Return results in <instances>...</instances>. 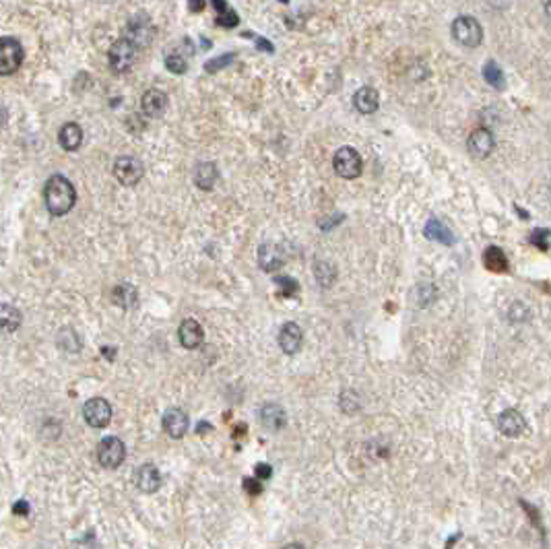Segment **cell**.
Instances as JSON below:
<instances>
[{"label": "cell", "instance_id": "1", "mask_svg": "<svg viewBox=\"0 0 551 549\" xmlns=\"http://www.w3.org/2000/svg\"><path fill=\"white\" fill-rule=\"evenodd\" d=\"M43 201H46V209L54 217H63L70 211L77 203V191L73 186V182L68 178H64L60 174L52 176L46 182L43 188Z\"/></svg>", "mask_w": 551, "mask_h": 549}, {"label": "cell", "instance_id": "2", "mask_svg": "<svg viewBox=\"0 0 551 549\" xmlns=\"http://www.w3.org/2000/svg\"><path fill=\"white\" fill-rule=\"evenodd\" d=\"M452 38L465 48H477L483 42V27L471 15H461L452 21Z\"/></svg>", "mask_w": 551, "mask_h": 549}, {"label": "cell", "instance_id": "3", "mask_svg": "<svg viewBox=\"0 0 551 549\" xmlns=\"http://www.w3.org/2000/svg\"><path fill=\"white\" fill-rule=\"evenodd\" d=\"M23 64V48L15 38H0V77H9Z\"/></svg>", "mask_w": 551, "mask_h": 549}, {"label": "cell", "instance_id": "4", "mask_svg": "<svg viewBox=\"0 0 551 549\" xmlns=\"http://www.w3.org/2000/svg\"><path fill=\"white\" fill-rule=\"evenodd\" d=\"M333 166H335V171L339 174L341 178L353 180L361 174L363 161H361L360 153L353 147H341L333 157Z\"/></svg>", "mask_w": 551, "mask_h": 549}, {"label": "cell", "instance_id": "5", "mask_svg": "<svg viewBox=\"0 0 551 549\" xmlns=\"http://www.w3.org/2000/svg\"><path fill=\"white\" fill-rule=\"evenodd\" d=\"M124 459H127V448H124L122 440L116 438V436H107L97 446V461L106 469L120 467L124 463Z\"/></svg>", "mask_w": 551, "mask_h": 549}, {"label": "cell", "instance_id": "6", "mask_svg": "<svg viewBox=\"0 0 551 549\" xmlns=\"http://www.w3.org/2000/svg\"><path fill=\"white\" fill-rule=\"evenodd\" d=\"M143 174H145V168L137 157L122 155L114 164V176L122 186H134L137 182H141Z\"/></svg>", "mask_w": 551, "mask_h": 549}, {"label": "cell", "instance_id": "7", "mask_svg": "<svg viewBox=\"0 0 551 549\" xmlns=\"http://www.w3.org/2000/svg\"><path fill=\"white\" fill-rule=\"evenodd\" d=\"M134 52H137V46L130 40H118L107 52V60H109L112 70L127 73L128 68L132 66V63H134Z\"/></svg>", "mask_w": 551, "mask_h": 549}, {"label": "cell", "instance_id": "8", "mask_svg": "<svg viewBox=\"0 0 551 549\" xmlns=\"http://www.w3.org/2000/svg\"><path fill=\"white\" fill-rule=\"evenodd\" d=\"M83 417L91 427H106L112 420V407L106 399H89L83 407Z\"/></svg>", "mask_w": 551, "mask_h": 549}, {"label": "cell", "instance_id": "9", "mask_svg": "<svg viewBox=\"0 0 551 549\" xmlns=\"http://www.w3.org/2000/svg\"><path fill=\"white\" fill-rule=\"evenodd\" d=\"M496 147V139L493 134L489 132L488 128H477L471 132L469 141H466V149L473 157L477 159H486L491 155V151Z\"/></svg>", "mask_w": 551, "mask_h": 549}, {"label": "cell", "instance_id": "10", "mask_svg": "<svg viewBox=\"0 0 551 549\" xmlns=\"http://www.w3.org/2000/svg\"><path fill=\"white\" fill-rule=\"evenodd\" d=\"M498 427H500V432H502L504 436L518 438V436L525 434L527 422H525V417H523L516 409H506V411H502L500 417H498Z\"/></svg>", "mask_w": 551, "mask_h": 549}, {"label": "cell", "instance_id": "11", "mask_svg": "<svg viewBox=\"0 0 551 549\" xmlns=\"http://www.w3.org/2000/svg\"><path fill=\"white\" fill-rule=\"evenodd\" d=\"M301 341H304V333H301L299 324H296V322H285V324L281 326L279 347H281L287 356H294V353L299 351Z\"/></svg>", "mask_w": 551, "mask_h": 549}, {"label": "cell", "instance_id": "12", "mask_svg": "<svg viewBox=\"0 0 551 549\" xmlns=\"http://www.w3.org/2000/svg\"><path fill=\"white\" fill-rule=\"evenodd\" d=\"M168 107V95L159 89H149L143 93L141 100V110L149 118H159Z\"/></svg>", "mask_w": 551, "mask_h": 549}, {"label": "cell", "instance_id": "13", "mask_svg": "<svg viewBox=\"0 0 551 549\" xmlns=\"http://www.w3.org/2000/svg\"><path fill=\"white\" fill-rule=\"evenodd\" d=\"M178 337H180V343H182V347H186V349H196V347H200L203 345V339H205V331H203V326L196 322V320H184L182 324H180V329H178Z\"/></svg>", "mask_w": 551, "mask_h": 549}, {"label": "cell", "instance_id": "14", "mask_svg": "<svg viewBox=\"0 0 551 549\" xmlns=\"http://www.w3.org/2000/svg\"><path fill=\"white\" fill-rule=\"evenodd\" d=\"M260 423L269 430V432H279L285 427L287 423V415H285V409L277 403H267L262 409H260Z\"/></svg>", "mask_w": 551, "mask_h": 549}, {"label": "cell", "instance_id": "15", "mask_svg": "<svg viewBox=\"0 0 551 549\" xmlns=\"http://www.w3.org/2000/svg\"><path fill=\"white\" fill-rule=\"evenodd\" d=\"M164 430L170 438H182L188 430V415L182 409H170L164 415Z\"/></svg>", "mask_w": 551, "mask_h": 549}, {"label": "cell", "instance_id": "16", "mask_svg": "<svg viewBox=\"0 0 551 549\" xmlns=\"http://www.w3.org/2000/svg\"><path fill=\"white\" fill-rule=\"evenodd\" d=\"M353 106L360 114H374L380 106V95L374 87H361L353 95Z\"/></svg>", "mask_w": 551, "mask_h": 549}, {"label": "cell", "instance_id": "17", "mask_svg": "<svg viewBox=\"0 0 551 549\" xmlns=\"http://www.w3.org/2000/svg\"><path fill=\"white\" fill-rule=\"evenodd\" d=\"M137 487L145 494H153L161 487V475L155 465H143L137 471Z\"/></svg>", "mask_w": 551, "mask_h": 549}, {"label": "cell", "instance_id": "18", "mask_svg": "<svg viewBox=\"0 0 551 549\" xmlns=\"http://www.w3.org/2000/svg\"><path fill=\"white\" fill-rule=\"evenodd\" d=\"M58 143L66 151H77L83 143V128L75 122H66L58 132Z\"/></svg>", "mask_w": 551, "mask_h": 549}, {"label": "cell", "instance_id": "19", "mask_svg": "<svg viewBox=\"0 0 551 549\" xmlns=\"http://www.w3.org/2000/svg\"><path fill=\"white\" fill-rule=\"evenodd\" d=\"M258 262H260L262 271L271 273V271H277L283 267V254L273 244H262L258 250Z\"/></svg>", "mask_w": 551, "mask_h": 549}, {"label": "cell", "instance_id": "20", "mask_svg": "<svg viewBox=\"0 0 551 549\" xmlns=\"http://www.w3.org/2000/svg\"><path fill=\"white\" fill-rule=\"evenodd\" d=\"M424 233L427 240L440 242V244H446V246H450V244L454 242V235L450 232V228L446 225L444 221H440V219H436V217H432V219L425 223Z\"/></svg>", "mask_w": 551, "mask_h": 549}, {"label": "cell", "instance_id": "21", "mask_svg": "<svg viewBox=\"0 0 551 549\" xmlns=\"http://www.w3.org/2000/svg\"><path fill=\"white\" fill-rule=\"evenodd\" d=\"M21 326V312L11 304H0V333L9 335Z\"/></svg>", "mask_w": 551, "mask_h": 549}, {"label": "cell", "instance_id": "22", "mask_svg": "<svg viewBox=\"0 0 551 549\" xmlns=\"http://www.w3.org/2000/svg\"><path fill=\"white\" fill-rule=\"evenodd\" d=\"M112 297H114V304H116V306H120V308H124V310H130V308H134L137 302H139V292H137V287L130 285V283H118V285L114 287V292H112Z\"/></svg>", "mask_w": 551, "mask_h": 549}, {"label": "cell", "instance_id": "23", "mask_svg": "<svg viewBox=\"0 0 551 549\" xmlns=\"http://www.w3.org/2000/svg\"><path fill=\"white\" fill-rule=\"evenodd\" d=\"M217 178H219V174H217L215 164H211V161L200 164L198 168L194 169V184L203 191H211L213 186L217 184Z\"/></svg>", "mask_w": 551, "mask_h": 549}, {"label": "cell", "instance_id": "24", "mask_svg": "<svg viewBox=\"0 0 551 549\" xmlns=\"http://www.w3.org/2000/svg\"><path fill=\"white\" fill-rule=\"evenodd\" d=\"M128 31L132 36L130 42L134 43V46H143V43H147L151 40V21L145 19L143 15H139V17H134L132 21L128 23Z\"/></svg>", "mask_w": 551, "mask_h": 549}, {"label": "cell", "instance_id": "25", "mask_svg": "<svg viewBox=\"0 0 551 549\" xmlns=\"http://www.w3.org/2000/svg\"><path fill=\"white\" fill-rule=\"evenodd\" d=\"M483 265L493 273H506L508 271V258L498 246H489L483 252Z\"/></svg>", "mask_w": 551, "mask_h": 549}, {"label": "cell", "instance_id": "26", "mask_svg": "<svg viewBox=\"0 0 551 549\" xmlns=\"http://www.w3.org/2000/svg\"><path fill=\"white\" fill-rule=\"evenodd\" d=\"M314 277L322 287H331L337 281V269H335V265H331L326 260H316L314 262Z\"/></svg>", "mask_w": 551, "mask_h": 549}, {"label": "cell", "instance_id": "27", "mask_svg": "<svg viewBox=\"0 0 551 549\" xmlns=\"http://www.w3.org/2000/svg\"><path fill=\"white\" fill-rule=\"evenodd\" d=\"M481 73H483V79H486L493 89H504V85H506L504 73H502V68L493 63V60H488V63L483 64V70H481Z\"/></svg>", "mask_w": 551, "mask_h": 549}, {"label": "cell", "instance_id": "28", "mask_svg": "<svg viewBox=\"0 0 551 549\" xmlns=\"http://www.w3.org/2000/svg\"><path fill=\"white\" fill-rule=\"evenodd\" d=\"M56 343H58L60 349L70 351V353H77L81 349V339H79V335L73 329H63L58 333V337H56Z\"/></svg>", "mask_w": 551, "mask_h": 549}, {"label": "cell", "instance_id": "29", "mask_svg": "<svg viewBox=\"0 0 551 549\" xmlns=\"http://www.w3.org/2000/svg\"><path fill=\"white\" fill-rule=\"evenodd\" d=\"M339 405L341 409L347 413V415H353V413H358L361 407L360 401V395L355 393V390H343L339 397Z\"/></svg>", "mask_w": 551, "mask_h": 549}, {"label": "cell", "instance_id": "30", "mask_svg": "<svg viewBox=\"0 0 551 549\" xmlns=\"http://www.w3.org/2000/svg\"><path fill=\"white\" fill-rule=\"evenodd\" d=\"M186 56L182 54V52H171L168 54V58H166V66L170 68L171 73H176V75H182V73H186Z\"/></svg>", "mask_w": 551, "mask_h": 549}, {"label": "cell", "instance_id": "31", "mask_svg": "<svg viewBox=\"0 0 551 549\" xmlns=\"http://www.w3.org/2000/svg\"><path fill=\"white\" fill-rule=\"evenodd\" d=\"M550 235H551L550 230H545V228H539V230H535V232L530 233L529 242L530 244H535L537 248H541V250H547V248H550V244H547Z\"/></svg>", "mask_w": 551, "mask_h": 549}, {"label": "cell", "instance_id": "32", "mask_svg": "<svg viewBox=\"0 0 551 549\" xmlns=\"http://www.w3.org/2000/svg\"><path fill=\"white\" fill-rule=\"evenodd\" d=\"M215 23H217L219 27H228V29H232V27H235V25L240 23V17H237V13H235V11H232V9L228 6L223 13H219V15H217Z\"/></svg>", "mask_w": 551, "mask_h": 549}, {"label": "cell", "instance_id": "33", "mask_svg": "<svg viewBox=\"0 0 551 549\" xmlns=\"http://www.w3.org/2000/svg\"><path fill=\"white\" fill-rule=\"evenodd\" d=\"M508 314L512 322H525V320H529L530 318V310L523 302H514Z\"/></svg>", "mask_w": 551, "mask_h": 549}, {"label": "cell", "instance_id": "34", "mask_svg": "<svg viewBox=\"0 0 551 549\" xmlns=\"http://www.w3.org/2000/svg\"><path fill=\"white\" fill-rule=\"evenodd\" d=\"M275 283L281 287V296L285 297H291L294 294H297V289H299V285H297L291 277H279V279H275Z\"/></svg>", "mask_w": 551, "mask_h": 549}, {"label": "cell", "instance_id": "35", "mask_svg": "<svg viewBox=\"0 0 551 549\" xmlns=\"http://www.w3.org/2000/svg\"><path fill=\"white\" fill-rule=\"evenodd\" d=\"M436 287L434 285H429V283H424V285H419V296L422 297H417V304L422 306V308H425V306H429L434 299H436Z\"/></svg>", "mask_w": 551, "mask_h": 549}, {"label": "cell", "instance_id": "36", "mask_svg": "<svg viewBox=\"0 0 551 549\" xmlns=\"http://www.w3.org/2000/svg\"><path fill=\"white\" fill-rule=\"evenodd\" d=\"M233 60V54H225V56H221V58H217V60H211V63H207V70L209 73H215V70H219V68H223L225 64H230Z\"/></svg>", "mask_w": 551, "mask_h": 549}, {"label": "cell", "instance_id": "37", "mask_svg": "<svg viewBox=\"0 0 551 549\" xmlns=\"http://www.w3.org/2000/svg\"><path fill=\"white\" fill-rule=\"evenodd\" d=\"M79 549H97V541H95V535L89 531L85 533L83 537H81V541H79Z\"/></svg>", "mask_w": 551, "mask_h": 549}, {"label": "cell", "instance_id": "38", "mask_svg": "<svg viewBox=\"0 0 551 549\" xmlns=\"http://www.w3.org/2000/svg\"><path fill=\"white\" fill-rule=\"evenodd\" d=\"M13 512H15L17 516H27V514H29V504H27V500H17V504L13 506Z\"/></svg>", "mask_w": 551, "mask_h": 549}, {"label": "cell", "instance_id": "39", "mask_svg": "<svg viewBox=\"0 0 551 549\" xmlns=\"http://www.w3.org/2000/svg\"><path fill=\"white\" fill-rule=\"evenodd\" d=\"M244 487H246L248 494H255V496L262 491V486L258 484V479H246V481H244Z\"/></svg>", "mask_w": 551, "mask_h": 549}, {"label": "cell", "instance_id": "40", "mask_svg": "<svg viewBox=\"0 0 551 549\" xmlns=\"http://www.w3.org/2000/svg\"><path fill=\"white\" fill-rule=\"evenodd\" d=\"M273 475V469L269 465H256V477L258 479H269Z\"/></svg>", "mask_w": 551, "mask_h": 549}, {"label": "cell", "instance_id": "41", "mask_svg": "<svg viewBox=\"0 0 551 549\" xmlns=\"http://www.w3.org/2000/svg\"><path fill=\"white\" fill-rule=\"evenodd\" d=\"M256 43H258V48H260L262 52H273V43H269L267 40H262V38H256Z\"/></svg>", "mask_w": 551, "mask_h": 549}, {"label": "cell", "instance_id": "42", "mask_svg": "<svg viewBox=\"0 0 551 549\" xmlns=\"http://www.w3.org/2000/svg\"><path fill=\"white\" fill-rule=\"evenodd\" d=\"M102 353H104V358L112 361V359L116 358V347H109V345H106V347H102Z\"/></svg>", "mask_w": 551, "mask_h": 549}, {"label": "cell", "instance_id": "43", "mask_svg": "<svg viewBox=\"0 0 551 549\" xmlns=\"http://www.w3.org/2000/svg\"><path fill=\"white\" fill-rule=\"evenodd\" d=\"M6 124V110L0 106V128Z\"/></svg>", "mask_w": 551, "mask_h": 549}, {"label": "cell", "instance_id": "44", "mask_svg": "<svg viewBox=\"0 0 551 549\" xmlns=\"http://www.w3.org/2000/svg\"><path fill=\"white\" fill-rule=\"evenodd\" d=\"M283 549H304V545H299V543H289V545H285Z\"/></svg>", "mask_w": 551, "mask_h": 549}, {"label": "cell", "instance_id": "45", "mask_svg": "<svg viewBox=\"0 0 551 549\" xmlns=\"http://www.w3.org/2000/svg\"><path fill=\"white\" fill-rule=\"evenodd\" d=\"M545 13H547V17L551 19V2H547V4H545Z\"/></svg>", "mask_w": 551, "mask_h": 549}, {"label": "cell", "instance_id": "46", "mask_svg": "<svg viewBox=\"0 0 551 549\" xmlns=\"http://www.w3.org/2000/svg\"><path fill=\"white\" fill-rule=\"evenodd\" d=\"M203 9V2H198V4H192V11H200Z\"/></svg>", "mask_w": 551, "mask_h": 549}]
</instances>
